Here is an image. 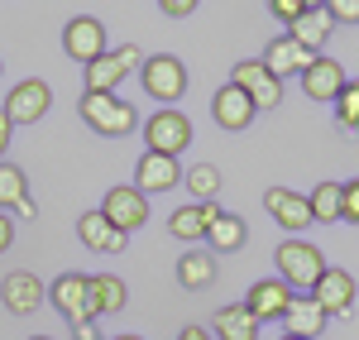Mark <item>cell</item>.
<instances>
[{
  "instance_id": "29",
  "label": "cell",
  "mask_w": 359,
  "mask_h": 340,
  "mask_svg": "<svg viewBox=\"0 0 359 340\" xmlns=\"http://www.w3.org/2000/svg\"><path fill=\"white\" fill-rule=\"evenodd\" d=\"M306 206H311V221H321V226L340 221V182H316L306 192Z\"/></svg>"
},
{
  "instance_id": "3",
  "label": "cell",
  "mask_w": 359,
  "mask_h": 340,
  "mask_svg": "<svg viewBox=\"0 0 359 340\" xmlns=\"http://www.w3.org/2000/svg\"><path fill=\"white\" fill-rule=\"evenodd\" d=\"M144 57H149V53H144L139 43H120V48H111L106 57H96L91 67H82L86 91H96V96H120L125 77L144 67Z\"/></svg>"
},
{
  "instance_id": "20",
  "label": "cell",
  "mask_w": 359,
  "mask_h": 340,
  "mask_svg": "<svg viewBox=\"0 0 359 340\" xmlns=\"http://www.w3.org/2000/svg\"><path fill=\"white\" fill-rule=\"evenodd\" d=\"M311 57H316V53H306L292 34H278V39H269V48H264V57H259V62H264L278 82H283V77H302Z\"/></svg>"
},
{
  "instance_id": "34",
  "label": "cell",
  "mask_w": 359,
  "mask_h": 340,
  "mask_svg": "<svg viewBox=\"0 0 359 340\" xmlns=\"http://www.w3.org/2000/svg\"><path fill=\"white\" fill-rule=\"evenodd\" d=\"M158 10H163L168 20H187V15H192V10H196V5H192V0H163Z\"/></svg>"
},
{
  "instance_id": "21",
  "label": "cell",
  "mask_w": 359,
  "mask_h": 340,
  "mask_svg": "<svg viewBox=\"0 0 359 340\" xmlns=\"http://www.w3.org/2000/svg\"><path fill=\"white\" fill-rule=\"evenodd\" d=\"M77 240H82L91 254H125V240H130V235H120V230L101 216V206H96V211H82V216H77Z\"/></svg>"
},
{
  "instance_id": "22",
  "label": "cell",
  "mask_w": 359,
  "mask_h": 340,
  "mask_svg": "<svg viewBox=\"0 0 359 340\" xmlns=\"http://www.w3.org/2000/svg\"><path fill=\"white\" fill-rule=\"evenodd\" d=\"M0 211L39 216V201L29 197V172L15 168V163H0Z\"/></svg>"
},
{
  "instance_id": "25",
  "label": "cell",
  "mask_w": 359,
  "mask_h": 340,
  "mask_svg": "<svg viewBox=\"0 0 359 340\" xmlns=\"http://www.w3.org/2000/svg\"><path fill=\"white\" fill-rule=\"evenodd\" d=\"M259 331H264V326H259L245 307H235V302H230V307H216V316H211V336L216 340H259Z\"/></svg>"
},
{
  "instance_id": "1",
  "label": "cell",
  "mask_w": 359,
  "mask_h": 340,
  "mask_svg": "<svg viewBox=\"0 0 359 340\" xmlns=\"http://www.w3.org/2000/svg\"><path fill=\"white\" fill-rule=\"evenodd\" d=\"M273 264H278V278L292 287V292H311V287L321 283V273L331 268L326 254H321L306 235L302 240H283V245L273 250Z\"/></svg>"
},
{
  "instance_id": "33",
  "label": "cell",
  "mask_w": 359,
  "mask_h": 340,
  "mask_svg": "<svg viewBox=\"0 0 359 340\" xmlns=\"http://www.w3.org/2000/svg\"><path fill=\"white\" fill-rule=\"evenodd\" d=\"M326 15H331V25H355L359 0H326Z\"/></svg>"
},
{
  "instance_id": "35",
  "label": "cell",
  "mask_w": 359,
  "mask_h": 340,
  "mask_svg": "<svg viewBox=\"0 0 359 340\" xmlns=\"http://www.w3.org/2000/svg\"><path fill=\"white\" fill-rule=\"evenodd\" d=\"M10 245H15V216H10V211H0V254H5Z\"/></svg>"
},
{
  "instance_id": "14",
  "label": "cell",
  "mask_w": 359,
  "mask_h": 340,
  "mask_svg": "<svg viewBox=\"0 0 359 340\" xmlns=\"http://www.w3.org/2000/svg\"><path fill=\"white\" fill-rule=\"evenodd\" d=\"M182 172H187V168H182L177 158H163V154H149V149H144L139 163H135V187L144 192V197H149V192L158 197V192L182 187Z\"/></svg>"
},
{
  "instance_id": "6",
  "label": "cell",
  "mask_w": 359,
  "mask_h": 340,
  "mask_svg": "<svg viewBox=\"0 0 359 340\" xmlns=\"http://www.w3.org/2000/svg\"><path fill=\"white\" fill-rule=\"evenodd\" d=\"M139 130H144V149H149V154H163V158H177V154H182V149L196 140L192 120L177 111V106H168V111H154L149 120H144V125H139Z\"/></svg>"
},
{
  "instance_id": "11",
  "label": "cell",
  "mask_w": 359,
  "mask_h": 340,
  "mask_svg": "<svg viewBox=\"0 0 359 340\" xmlns=\"http://www.w3.org/2000/svg\"><path fill=\"white\" fill-rule=\"evenodd\" d=\"M0 302H5V312H15V316H34L48 302V283L39 273H29V268H15V273L0 278Z\"/></svg>"
},
{
  "instance_id": "28",
  "label": "cell",
  "mask_w": 359,
  "mask_h": 340,
  "mask_svg": "<svg viewBox=\"0 0 359 340\" xmlns=\"http://www.w3.org/2000/svg\"><path fill=\"white\" fill-rule=\"evenodd\" d=\"M221 168L216 163H192L182 172V187H187V201H216L221 197Z\"/></svg>"
},
{
  "instance_id": "39",
  "label": "cell",
  "mask_w": 359,
  "mask_h": 340,
  "mask_svg": "<svg viewBox=\"0 0 359 340\" xmlns=\"http://www.w3.org/2000/svg\"><path fill=\"white\" fill-rule=\"evenodd\" d=\"M106 340H144V336H135V331H120V336H106Z\"/></svg>"
},
{
  "instance_id": "32",
  "label": "cell",
  "mask_w": 359,
  "mask_h": 340,
  "mask_svg": "<svg viewBox=\"0 0 359 340\" xmlns=\"http://www.w3.org/2000/svg\"><path fill=\"white\" fill-rule=\"evenodd\" d=\"M306 10H311V0H269V15H273V20H283L287 29L297 25Z\"/></svg>"
},
{
  "instance_id": "2",
  "label": "cell",
  "mask_w": 359,
  "mask_h": 340,
  "mask_svg": "<svg viewBox=\"0 0 359 340\" xmlns=\"http://www.w3.org/2000/svg\"><path fill=\"white\" fill-rule=\"evenodd\" d=\"M77 111H82L86 130H96V135H106V140H125V135H135L139 125V111L135 101H120V96H96V91H82V101H77Z\"/></svg>"
},
{
  "instance_id": "4",
  "label": "cell",
  "mask_w": 359,
  "mask_h": 340,
  "mask_svg": "<svg viewBox=\"0 0 359 340\" xmlns=\"http://www.w3.org/2000/svg\"><path fill=\"white\" fill-rule=\"evenodd\" d=\"M48 307H53L72 331H82L96 321V302H91V278L86 273H57L48 283Z\"/></svg>"
},
{
  "instance_id": "23",
  "label": "cell",
  "mask_w": 359,
  "mask_h": 340,
  "mask_svg": "<svg viewBox=\"0 0 359 340\" xmlns=\"http://www.w3.org/2000/svg\"><path fill=\"white\" fill-rule=\"evenodd\" d=\"M172 273H177V283L187 287V292H201V287L216 283V254L192 245L187 254H177V268H172Z\"/></svg>"
},
{
  "instance_id": "36",
  "label": "cell",
  "mask_w": 359,
  "mask_h": 340,
  "mask_svg": "<svg viewBox=\"0 0 359 340\" xmlns=\"http://www.w3.org/2000/svg\"><path fill=\"white\" fill-rule=\"evenodd\" d=\"M177 340H216V336H211V326H182Z\"/></svg>"
},
{
  "instance_id": "7",
  "label": "cell",
  "mask_w": 359,
  "mask_h": 340,
  "mask_svg": "<svg viewBox=\"0 0 359 340\" xmlns=\"http://www.w3.org/2000/svg\"><path fill=\"white\" fill-rule=\"evenodd\" d=\"M48 106H53V86L43 82V77H25V82L10 86V96H5L0 115L20 130V125H39V120L48 115Z\"/></svg>"
},
{
  "instance_id": "10",
  "label": "cell",
  "mask_w": 359,
  "mask_h": 340,
  "mask_svg": "<svg viewBox=\"0 0 359 340\" xmlns=\"http://www.w3.org/2000/svg\"><path fill=\"white\" fill-rule=\"evenodd\" d=\"M101 216H106L120 235H130V230H139L144 221H149V197L139 192L135 182H120V187H111V192H106Z\"/></svg>"
},
{
  "instance_id": "31",
  "label": "cell",
  "mask_w": 359,
  "mask_h": 340,
  "mask_svg": "<svg viewBox=\"0 0 359 340\" xmlns=\"http://www.w3.org/2000/svg\"><path fill=\"white\" fill-rule=\"evenodd\" d=\"M340 221L359 226V177H345L340 182Z\"/></svg>"
},
{
  "instance_id": "30",
  "label": "cell",
  "mask_w": 359,
  "mask_h": 340,
  "mask_svg": "<svg viewBox=\"0 0 359 340\" xmlns=\"http://www.w3.org/2000/svg\"><path fill=\"white\" fill-rule=\"evenodd\" d=\"M331 111H335V125L345 135H359V82H345V91L331 101Z\"/></svg>"
},
{
  "instance_id": "13",
  "label": "cell",
  "mask_w": 359,
  "mask_h": 340,
  "mask_svg": "<svg viewBox=\"0 0 359 340\" xmlns=\"http://www.w3.org/2000/svg\"><path fill=\"white\" fill-rule=\"evenodd\" d=\"M264 206H269V216H273L278 226L287 230V240H302L306 226H311V206H306L302 192H287V187H269V192H264Z\"/></svg>"
},
{
  "instance_id": "37",
  "label": "cell",
  "mask_w": 359,
  "mask_h": 340,
  "mask_svg": "<svg viewBox=\"0 0 359 340\" xmlns=\"http://www.w3.org/2000/svg\"><path fill=\"white\" fill-rule=\"evenodd\" d=\"M10 140H15V125L0 115V163H5V149H10Z\"/></svg>"
},
{
  "instance_id": "15",
  "label": "cell",
  "mask_w": 359,
  "mask_h": 340,
  "mask_svg": "<svg viewBox=\"0 0 359 340\" xmlns=\"http://www.w3.org/2000/svg\"><path fill=\"white\" fill-rule=\"evenodd\" d=\"M216 216H221V206H216V201H182V206L168 216V230L192 250V245L206 240V230L216 226Z\"/></svg>"
},
{
  "instance_id": "8",
  "label": "cell",
  "mask_w": 359,
  "mask_h": 340,
  "mask_svg": "<svg viewBox=\"0 0 359 340\" xmlns=\"http://www.w3.org/2000/svg\"><path fill=\"white\" fill-rule=\"evenodd\" d=\"M62 53L72 57V62H82V67H91L96 57L111 53V43H106V25H101L96 15H72V20L62 25Z\"/></svg>"
},
{
  "instance_id": "40",
  "label": "cell",
  "mask_w": 359,
  "mask_h": 340,
  "mask_svg": "<svg viewBox=\"0 0 359 340\" xmlns=\"http://www.w3.org/2000/svg\"><path fill=\"white\" fill-rule=\"evenodd\" d=\"M29 340H53V336H29Z\"/></svg>"
},
{
  "instance_id": "41",
  "label": "cell",
  "mask_w": 359,
  "mask_h": 340,
  "mask_svg": "<svg viewBox=\"0 0 359 340\" xmlns=\"http://www.w3.org/2000/svg\"><path fill=\"white\" fill-rule=\"evenodd\" d=\"M278 340H302V336H278Z\"/></svg>"
},
{
  "instance_id": "18",
  "label": "cell",
  "mask_w": 359,
  "mask_h": 340,
  "mask_svg": "<svg viewBox=\"0 0 359 340\" xmlns=\"http://www.w3.org/2000/svg\"><path fill=\"white\" fill-rule=\"evenodd\" d=\"M254 101H249L240 86H216V96H211V120L221 125V130H230V135H240V130H249L254 125Z\"/></svg>"
},
{
  "instance_id": "12",
  "label": "cell",
  "mask_w": 359,
  "mask_h": 340,
  "mask_svg": "<svg viewBox=\"0 0 359 340\" xmlns=\"http://www.w3.org/2000/svg\"><path fill=\"white\" fill-rule=\"evenodd\" d=\"M287 302H292V287L283 283V278H259V283L245 292V307L259 326H269V321H283V312H287Z\"/></svg>"
},
{
  "instance_id": "26",
  "label": "cell",
  "mask_w": 359,
  "mask_h": 340,
  "mask_svg": "<svg viewBox=\"0 0 359 340\" xmlns=\"http://www.w3.org/2000/svg\"><path fill=\"white\" fill-rule=\"evenodd\" d=\"M331 29L335 25H331V15H326V5H311V10H306L302 20L287 29V34L302 43L306 53H321V48H326V39H331Z\"/></svg>"
},
{
  "instance_id": "42",
  "label": "cell",
  "mask_w": 359,
  "mask_h": 340,
  "mask_svg": "<svg viewBox=\"0 0 359 340\" xmlns=\"http://www.w3.org/2000/svg\"><path fill=\"white\" fill-rule=\"evenodd\" d=\"M0 72H5V62H0Z\"/></svg>"
},
{
  "instance_id": "17",
  "label": "cell",
  "mask_w": 359,
  "mask_h": 340,
  "mask_svg": "<svg viewBox=\"0 0 359 340\" xmlns=\"http://www.w3.org/2000/svg\"><path fill=\"white\" fill-rule=\"evenodd\" d=\"M355 292H359V287H355V278H350L345 268H326L321 283L311 287V297L321 302V312L335 316V321H345V316L355 312Z\"/></svg>"
},
{
  "instance_id": "38",
  "label": "cell",
  "mask_w": 359,
  "mask_h": 340,
  "mask_svg": "<svg viewBox=\"0 0 359 340\" xmlns=\"http://www.w3.org/2000/svg\"><path fill=\"white\" fill-rule=\"evenodd\" d=\"M72 340H106V336H101L96 326H82V331H72Z\"/></svg>"
},
{
  "instance_id": "9",
  "label": "cell",
  "mask_w": 359,
  "mask_h": 340,
  "mask_svg": "<svg viewBox=\"0 0 359 340\" xmlns=\"http://www.w3.org/2000/svg\"><path fill=\"white\" fill-rule=\"evenodd\" d=\"M230 86H240V91H245L249 101H254V111H273L278 101H283V82H278L259 57L235 62V67H230Z\"/></svg>"
},
{
  "instance_id": "24",
  "label": "cell",
  "mask_w": 359,
  "mask_h": 340,
  "mask_svg": "<svg viewBox=\"0 0 359 340\" xmlns=\"http://www.w3.org/2000/svg\"><path fill=\"white\" fill-rule=\"evenodd\" d=\"M206 245H211V254H240V250L249 245L245 216H235V211H221V216H216V226L206 230Z\"/></svg>"
},
{
  "instance_id": "16",
  "label": "cell",
  "mask_w": 359,
  "mask_h": 340,
  "mask_svg": "<svg viewBox=\"0 0 359 340\" xmlns=\"http://www.w3.org/2000/svg\"><path fill=\"white\" fill-rule=\"evenodd\" d=\"M345 82H350V77H345V67H340L335 57H326V53H316L311 62H306V72H302L306 101H326V106L345 91Z\"/></svg>"
},
{
  "instance_id": "5",
  "label": "cell",
  "mask_w": 359,
  "mask_h": 340,
  "mask_svg": "<svg viewBox=\"0 0 359 340\" xmlns=\"http://www.w3.org/2000/svg\"><path fill=\"white\" fill-rule=\"evenodd\" d=\"M139 86H144V96L163 101V111H168V106L182 101V91H187V62H182L177 53L144 57V67H139Z\"/></svg>"
},
{
  "instance_id": "27",
  "label": "cell",
  "mask_w": 359,
  "mask_h": 340,
  "mask_svg": "<svg viewBox=\"0 0 359 340\" xmlns=\"http://www.w3.org/2000/svg\"><path fill=\"white\" fill-rule=\"evenodd\" d=\"M91 302H96V316L125 312L130 287H125V278H115V273H91Z\"/></svg>"
},
{
  "instance_id": "19",
  "label": "cell",
  "mask_w": 359,
  "mask_h": 340,
  "mask_svg": "<svg viewBox=\"0 0 359 340\" xmlns=\"http://www.w3.org/2000/svg\"><path fill=\"white\" fill-rule=\"evenodd\" d=\"M326 321H331V316L321 312V302H316L311 292H292V302H287V312H283V336L316 340L326 331Z\"/></svg>"
}]
</instances>
